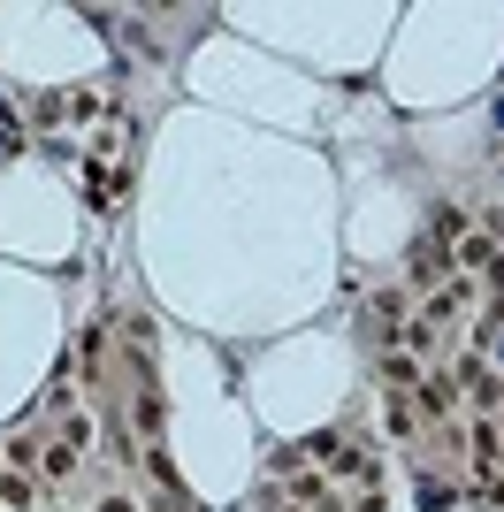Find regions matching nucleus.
Here are the masks:
<instances>
[{"mask_svg": "<svg viewBox=\"0 0 504 512\" xmlns=\"http://www.w3.org/2000/svg\"><path fill=\"white\" fill-rule=\"evenodd\" d=\"M23 146H31V138H23V123L8 115V100H0V161H16Z\"/></svg>", "mask_w": 504, "mask_h": 512, "instance_id": "obj_1", "label": "nucleus"}, {"mask_svg": "<svg viewBox=\"0 0 504 512\" xmlns=\"http://www.w3.org/2000/svg\"><path fill=\"white\" fill-rule=\"evenodd\" d=\"M420 505H428V512H443V505H451V482H436V474H420Z\"/></svg>", "mask_w": 504, "mask_h": 512, "instance_id": "obj_2", "label": "nucleus"}, {"mask_svg": "<svg viewBox=\"0 0 504 512\" xmlns=\"http://www.w3.org/2000/svg\"><path fill=\"white\" fill-rule=\"evenodd\" d=\"M100 512H138V497H123V490H107V497H100Z\"/></svg>", "mask_w": 504, "mask_h": 512, "instance_id": "obj_3", "label": "nucleus"}, {"mask_svg": "<svg viewBox=\"0 0 504 512\" xmlns=\"http://www.w3.org/2000/svg\"><path fill=\"white\" fill-rule=\"evenodd\" d=\"M161 512H184V505H161Z\"/></svg>", "mask_w": 504, "mask_h": 512, "instance_id": "obj_4", "label": "nucleus"}]
</instances>
